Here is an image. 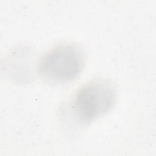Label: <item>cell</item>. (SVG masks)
Masks as SVG:
<instances>
[{
  "label": "cell",
  "mask_w": 156,
  "mask_h": 156,
  "mask_svg": "<svg viewBox=\"0 0 156 156\" xmlns=\"http://www.w3.org/2000/svg\"><path fill=\"white\" fill-rule=\"evenodd\" d=\"M116 98V89L112 82L94 79L83 85L76 93L71 104V112L79 124L87 125L110 111Z\"/></svg>",
  "instance_id": "obj_1"
},
{
  "label": "cell",
  "mask_w": 156,
  "mask_h": 156,
  "mask_svg": "<svg viewBox=\"0 0 156 156\" xmlns=\"http://www.w3.org/2000/svg\"><path fill=\"white\" fill-rule=\"evenodd\" d=\"M85 63L82 49L73 43H63L48 51L37 67L40 77L51 83H63L76 79Z\"/></svg>",
  "instance_id": "obj_2"
}]
</instances>
